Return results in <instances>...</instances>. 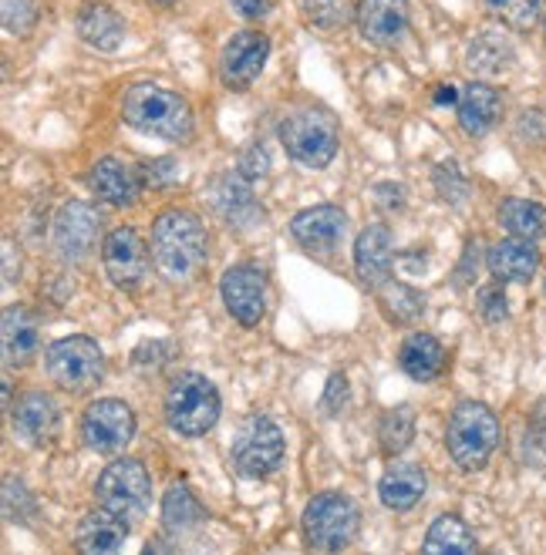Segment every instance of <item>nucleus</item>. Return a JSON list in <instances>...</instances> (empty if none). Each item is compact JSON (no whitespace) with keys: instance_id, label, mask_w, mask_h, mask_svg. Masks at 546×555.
Returning <instances> with one entry per match:
<instances>
[{"instance_id":"nucleus-1","label":"nucleus","mask_w":546,"mask_h":555,"mask_svg":"<svg viewBox=\"0 0 546 555\" xmlns=\"http://www.w3.org/2000/svg\"><path fill=\"white\" fill-rule=\"evenodd\" d=\"M152 263L169 283L200 280L209 263V240L196 212L166 209L152 222Z\"/></svg>"},{"instance_id":"nucleus-2","label":"nucleus","mask_w":546,"mask_h":555,"mask_svg":"<svg viewBox=\"0 0 546 555\" xmlns=\"http://www.w3.org/2000/svg\"><path fill=\"white\" fill-rule=\"evenodd\" d=\"M122 118L128 128H136L142 135L166 139V142H186L192 135V108L182 94L139 81L132 88H125L122 94Z\"/></svg>"},{"instance_id":"nucleus-3","label":"nucleus","mask_w":546,"mask_h":555,"mask_svg":"<svg viewBox=\"0 0 546 555\" xmlns=\"http://www.w3.org/2000/svg\"><path fill=\"white\" fill-rule=\"evenodd\" d=\"M301 532L310 552L341 555L361 532V508L344 492H320L304 505Z\"/></svg>"},{"instance_id":"nucleus-4","label":"nucleus","mask_w":546,"mask_h":555,"mask_svg":"<svg viewBox=\"0 0 546 555\" xmlns=\"http://www.w3.org/2000/svg\"><path fill=\"white\" fill-rule=\"evenodd\" d=\"M445 448L462 472L486 468L493 451L499 448V417L483 401H462L448 414Z\"/></svg>"},{"instance_id":"nucleus-5","label":"nucleus","mask_w":546,"mask_h":555,"mask_svg":"<svg viewBox=\"0 0 546 555\" xmlns=\"http://www.w3.org/2000/svg\"><path fill=\"white\" fill-rule=\"evenodd\" d=\"M280 142L294 162H301L304 169H325L331 166V158L338 155V121L328 108H294L280 121Z\"/></svg>"},{"instance_id":"nucleus-6","label":"nucleus","mask_w":546,"mask_h":555,"mask_svg":"<svg viewBox=\"0 0 546 555\" xmlns=\"http://www.w3.org/2000/svg\"><path fill=\"white\" fill-rule=\"evenodd\" d=\"M223 411L219 390L203 374H179L166 390V424L182 438H203Z\"/></svg>"},{"instance_id":"nucleus-7","label":"nucleus","mask_w":546,"mask_h":555,"mask_svg":"<svg viewBox=\"0 0 546 555\" xmlns=\"http://www.w3.org/2000/svg\"><path fill=\"white\" fill-rule=\"evenodd\" d=\"M94 499H99V508L112 512L115 518H122L125 526L132 529L136 521L145 518V512L152 505V478H149L142 462H136V459H115L99 475V485H94Z\"/></svg>"},{"instance_id":"nucleus-8","label":"nucleus","mask_w":546,"mask_h":555,"mask_svg":"<svg viewBox=\"0 0 546 555\" xmlns=\"http://www.w3.org/2000/svg\"><path fill=\"white\" fill-rule=\"evenodd\" d=\"M45 367L48 377L68 390V395H85V390L99 387V380L105 377V353L91 337H61L48 347L45 353Z\"/></svg>"},{"instance_id":"nucleus-9","label":"nucleus","mask_w":546,"mask_h":555,"mask_svg":"<svg viewBox=\"0 0 546 555\" xmlns=\"http://www.w3.org/2000/svg\"><path fill=\"white\" fill-rule=\"evenodd\" d=\"M230 462L240 478H267L283 462V431L267 414H250L230 448Z\"/></svg>"},{"instance_id":"nucleus-10","label":"nucleus","mask_w":546,"mask_h":555,"mask_svg":"<svg viewBox=\"0 0 546 555\" xmlns=\"http://www.w3.org/2000/svg\"><path fill=\"white\" fill-rule=\"evenodd\" d=\"M102 236V216L88 203H64L51 222V246L64 263H85Z\"/></svg>"},{"instance_id":"nucleus-11","label":"nucleus","mask_w":546,"mask_h":555,"mask_svg":"<svg viewBox=\"0 0 546 555\" xmlns=\"http://www.w3.org/2000/svg\"><path fill=\"white\" fill-rule=\"evenodd\" d=\"M136 435V414L118 398H102L88 404L81 417V438L91 451L99 454H118Z\"/></svg>"},{"instance_id":"nucleus-12","label":"nucleus","mask_w":546,"mask_h":555,"mask_svg":"<svg viewBox=\"0 0 546 555\" xmlns=\"http://www.w3.org/2000/svg\"><path fill=\"white\" fill-rule=\"evenodd\" d=\"M102 263L118 289L132 293L149 280V246L132 225H118L102 243Z\"/></svg>"},{"instance_id":"nucleus-13","label":"nucleus","mask_w":546,"mask_h":555,"mask_svg":"<svg viewBox=\"0 0 546 555\" xmlns=\"http://www.w3.org/2000/svg\"><path fill=\"white\" fill-rule=\"evenodd\" d=\"M270 57V38L264 30H240L227 41L219 54V78L230 91H246L256 78H261L264 64Z\"/></svg>"},{"instance_id":"nucleus-14","label":"nucleus","mask_w":546,"mask_h":555,"mask_svg":"<svg viewBox=\"0 0 546 555\" xmlns=\"http://www.w3.org/2000/svg\"><path fill=\"white\" fill-rule=\"evenodd\" d=\"M219 297L237 323L256 326L267 313V276L256 267H230L219 280Z\"/></svg>"},{"instance_id":"nucleus-15","label":"nucleus","mask_w":546,"mask_h":555,"mask_svg":"<svg viewBox=\"0 0 546 555\" xmlns=\"http://www.w3.org/2000/svg\"><path fill=\"white\" fill-rule=\"evenodd\" d=\"M291 233L307 253H331L347 233V216L338 206H314L291 219Z\"/></svg>"},{"instance_id":"nucleus-16","label":"nucleus","mask_w":546,"mask_h":555,"mask_svg":"<svg viewBox=\"0 0 546 555\" xmlns=\"http://www.w3.org/2000/svg\"><path fill=\"white\" fill-rule=\"evenodd\" d=\"M355 21L368 44L392 48L408 30V0H361Z\"/></svg>"},{"instance_id":"nucleus-17","label":"nucleus","mask_w":546,"mask_h":555,"mask_svg":"<svg viewBox=\"0 0 546 555\" xmlns=\"http://www.w3.org/2000/svg\"><path fill=\"white\" fill-rule=\"evenodd\" d=\"M395 263V243L389 225H368L355 243V273L368 289H378L392 280Z\"/></svg>"},{"instance_id":"nucleus-18","label":"nucleus","mask_w":546,"mask_h":555,"mask_svg":"<svg viewBox=\"0 0 546 555\" xmlns=\"http://www.w3.org/2000/svg\"><path fill=\"white\" fill-rule=\"evenodd\" d=\"M88 189L109 206H136L142 195V179L122 158H102L88 172Z\"/></svg>"},{"instance_id":"nucleus-19","label":"nucleus","mask_w":546,"mask_h":555,"mask_svg":"<svg viewBox=\"0 0 546 555\" xmlns=\"http://www.w3.org/2000/svg\"><path fill=\"white\" fill-rule=\"evenodd\" d=\"M14 431L21 441L27 444H48L58 431V404L45 390H27V395L17 401V408L11 411Z\"/></svg>"},{"instance_id":"nucleus-20","label":"nucleus","mask_w":546,"mask_h":555,"mask_svg":"<svg viewBox=\"0 0 546 555\" xmlns=\"http://www.w3.org/2000/svg\"><path fill=\"white\" fill-rule=\"evenodd\" d=\"M456 108H459L462 132L472 139H483L486 132H493L503 115V94L490 81H472L462 88V98Z\"/></svg>"},{"instance_id":"nucleus-21","label":"nucleus","mask_w":546,"mask_h":555,"mask_svg":"<svg viewBox=\"0 0 546 555\" xmlns=\"http://www.w3.org/2000/svg\"><path fill=\"white\" fill-rule=\"evenodd\" d=\"M0 340H4V364L24 367L30 357L38 353V317L24 304L4 307V320H0Z\"/></svg>"},{"instance_id":"nucleus-22","label":"nucleus","mask_w":546,"mask_h":555,"mask_svg":"<svg viewBox=\"0 0 546 555\" xmlns=\"http://www.w3.org/2000/svg\"><path fill=\"white\" fill-rule=\"evenodd\" d=\"M128 539V526L105 508H94L78 521L75 548L78 555H122V545Z\"/></svg>"},{"instance_id":"nucleus-23","label":"nucleus","mask_w":546,"mask_h":555,"mask_svg":"<svg viewBox=\"0 0 546 555\" xmlns=\"http://www.w3.org/2000/svg\"><path fill=\"white\" fill-rule=\"evenodd\" d=\"M512 61H517V51L499 30H479L466 48V68L475 75V81L503 78L512 68Z\"/></svg>"},{"instance_id":"nucleus-24","label":"nucleus","mask_w":546,"mask_h":555,"mask_svg":"<svg viewBox=\"0 0 546 555\" xmlns=\"http://www.w3.org/2000/svg\"><path fill=\"white\" fill-rule=\"evenodd\" d=\"M213 206L230 225H237V230H246V225H253L256 219H264V209L256 206L253 192H250V182L240 172L223 176L213 185Z\"/></svg>"},{"instance_id":"nucleus-25","label":"nucleus","mask_w":546,"mask_h":555,"mask_svg":"<svg viewBox=\"0 0 546 555\" xmlns=\"http://www.w3.org/2000/svg\"><path fill=\"white\" fill-rule=\"evenodd\" d=\"M490 273L499 280V283H526L533 280V273L539 270V253L533 243L526 240H503L490 249Z\"/></svg>"},{"instance_id":"nucleus-26","label":"nucleus","mask_w":546,"mask_h":555,"mask_svg":"<svg viewBox=\"0 0 546 555\" xmlns=\"http://www.w3.org/2000/svg\"><path fill=\"white\" fill-rule=\"evenodd\" d=\"M426 488H429V478L419 465H392L378 481V495L384 508L408 512L422 502Z\"/></svg>"},{"instance_id":"nucleus-27","label":"nucleus","mask_w":546,"mask_h":555,"mask_svg":"<svg viewBox=\"0 0 546 555\" xmlns=\"http://www.w3.org/2000/svg\"><path fill=\"white\" fill-rule=\"evenodd\" d=\"M445 347L432 337V334H411L405 337L402 350H398V364L402 371L411 377V380H419V384H432L442 377L445 371Z\"/></svg>"},{"instance_id":"nucleus-28","label":"nucleus","mask_w":546,"mask_h":555,"mask_svg":"<svg viewBox=\"0 0 546 555\" xmlns=\"http://www.w3.org/2000/svg\"><path fill=\"white\" fill-rule=\"evenodd\" d=\"M422 555H475V532L459 515H439L426 532Z\"/></svg>"},{"instance_id":"nucleus-29","label":"nucleus","mask_w":546,"mask_h":555,"mask_svg":"<svg viewBox=\"0 0 546 555\" xmlns=\"http://www.w3.org/2000/svg\"><path fill=\"white\" fill-rule=\"evenodd\" d=\"M78 35L94 51H115L125 38V21L109 4H88L78 14Z\"/></svg>"},{"instance_id":"nucleus-30","label":"nucleus","mask_w":546,"mask_h":555,"mask_svg":"<svg viewBox=\"0 0 546 555\" xmlns=\"http://www.w3.org/2000/svg\"><path fill=\"white\" fill-rule=\"evenodd\" d=\"M499 225L512 240L536 243L546 236V206H539L533 199H503Z\"/></svg>"},{"instance_id":"nucleus-31","label":"nucleus","mask_w":546,"mask_h":555,"mask_svg":"<svg viewBox=\"0 0 546 555\" xmlns=\"http://www.w3.org/2000/svg\"><path fill=\"white\" fill-rule=\"evenodd\" d=\"M374 297H378V307L384 310V317H389L392 323H415L422 313H426V300H422V293L419 289H411L408 283L402 280H389V283H381L374 289Z\"/></svg>"},{"instance_id":"nucleus-32","label":"nucleus","mask_w":546,"mask_h":555,"mask_svg":"<svg viewBox=\"0 0 546 555\" xmlns=\"http://www.w3.org/2000/svg\"><path fill=\"white\" fill-rule=\"evenodd\" d=\"M206 518V508L200 505V499L192 495V488L186 481L169 485V492L163 499V521L169 532H189L192 526H200Z\"/></svg>"},{"instance_id":"nucleus-33","label":"nucleus","mask_w":546,"mask_h":555,"mask_svg":"<svg viewBox=\"0 0 546 555\" xmlns=\"http://www.w3.org/2000/svg\"><path fill=\"white\" fill-rule=\"evenodd\" d=\"M415 438V414L408 404L402 408H392L389 414L381 417L378 424V441H381V451L389 454V459H395V454H402Z\"/></svg>"},{"instance_id":"nucleus-34","label":"nucleus","mask_w":546,"mask_h":555,"mask_svg":"<svg viewBox=\"0 0 546 555\" xmlns=\"http://www.w3.org/2000/svg\"><path fill=\"white\" fill-rule=\"evenodd\" d=\"M358 4L361 0H301V11H304V21L310 27L338 30L347 21L358 17Z\"/></svg>"},{"instance_id":"nucleus-35","label":"nucleus","mask_w":546,"mask_h":555,"mask_svg":"<svg viewBox=\"0 0 546 555\" xmlns=\"http://www.w3.org/2000/svg\"><path fill=\"white\" fill-rule=\"evenodd\" d=\"M486 8L512 30H533L546 17V0H486Z\"/></svg>"},{"instance_id":"nucleus-36","label":"nucleus","mask_w":546,"mask_h":555,"mask_svg":"<svg viewBox=\"0 0 546 555\" xmlns=\"http://www.w3.org/2000/svg\"><path fill=\"white\" fill-rule=\"evenodd\" d=\"M38 24V0H4V27L17 38H27Z\"/></svg>"},{"instance_id":"nucleus-37","label":"nucleus","mask_w":546,"mask_h":555,"mask_svg":"<svg viewBox=\"0 0 546 555\" xmlns=\"http://www.w3.org/2000/svg\"><path fill=\"white\" fill-rule=\"evenodd\" d=\"M435 189H439V195L445 203H453V206H459L466 195H469V182H466V176L459 172V166L456 162H442V166L435 169Z\"/></svg>"},{"instance_id":"nucleus-38","label":"nucleus","mask_w":546,"mask_h":555,"mask_svg":"<svg viewBox=\"0 0 546 555\" xmlns=\"http://www.w3.org/2000/svg\"><path fill=\"white\" fill-rule=\"evenodd\" d=\"M479 313H483L486 323H503L509 317V300H506L503 283L479 289Z\"/></svg>"},{"instance_id":"nucleus-39","label":"nucleus","mask_w":546,"mask_h":555,"mask_svg":"<svg viewBox=\"0 0 546 555\" xmlns=\"http://www.w3.org/2000/svg\"><path fill=\"white\" fill-rule=\"evenodd\" d=\"M145 182L152 185V189H166V185H173L176 179H179V166H176V158H152V162H145Z\"/></svg>"},{"instance_id":"nucleus-40","label":"nucleus","mask_w":546,"mask_h":555,"mask_svg":"<svg viewBox=\"0 0 546 555\" xmlns=\"http://www.w3.org/2000/svg\"><path fill=\"white\" fill-rule=\"evenodd\" d=\"M267 169H270V158H267L264 145H250V149L240 155V169H237V172H240L246 182L264 179V176H267Z\"/></svg>"},{"instance_id":"nucleus-41","label":"nucleus","mask_w":546,"mask_h":555,"mask_svg":"<svg viewBox=\"0 0 546 555\" xmlns=\"http://www.w3.org/2000/svg\"><path fill=\"white\" fill-rule=\"evenodd\" d=\"M344 404H347V377L344 374H334L328 380V390H325V401H320V408H325L334 417V414L344 411Z\"/></svg>"},{"instance_id":"nucleus-42","label":"nucleus","mask_w":546,"mask_h":555,"mask_svg":"<svg viewBox=\"0 0 546 555\" xmlns=\"http://www.w3.org/2000/svg\"><path fill=\"white\" fill-rule=\"evenodd\" d=\"M230 4H233V11H240L250 21H261L270 14V0H230Z\"/></svg>"},{"instance_id":"nucleus-43","label":"nucleus","mask_w":546,"mask_h":555,"mask_svg":"<svg viewBox=\"0 0 546 555\" xmlns=\"http://www.w3.org/2000/svg\"><path fill=\"white\" fill-rule=\"evenodd\" d=\"M21 276V256H14V243L4 240V280L14 283Z\"/></svg>"},{"instance_id":"nucleus-44","label":"nucleus","mask_w":546,"mask_h":555,"mask_svg":"<svg viewBox=\"0 0 546 555\" xmlns=\"http://www.w3.org/2000/svg\"><path fill=\"white\" fill-rule=\"evenodd\" d=\"M459 98H462V91H456L453 85L435 88V105H459Z\"/></svg>"},{"instance_id":"nucleus-45","label":"nucleus","mask_w":546,"mask_h":555,"mask_svg":"<svg viewBox=\"0 0 546 555\" xmlns=\"http://www.w3.org/2000/svg\"><path fill=\"white\" fill-rule=\"evenodd\" d=\"M142 555H163V545H158V542H149Z\"/></svg>"},{"instance_id":"nucleus-46","label":"nucleus","mask_w":546,"mask_h":555,"mask_svg":"<svg viewBox=\"0 0 546 555\" xmlns=\"http://www.w3.org/2000/svg\"><path fill=\"white\" fill-rule=\"evenodd\" d=\"M152 4H163V8H169V4H176V0H152Z\"/></svg>"},{"instance_id":"nucleus-47","label":"nucleus","mask_w":546,"mask_h":555,"mask_svg":"<svg viewBox=\"0 0 546 555\" xmlns=\"http://www.w3.org/2000/svg\"><path fill=\"white\" fill-rule=\"evenodd\" d=\"M543 41H546V21H543Z\"/></svg>"}]
</instances>
